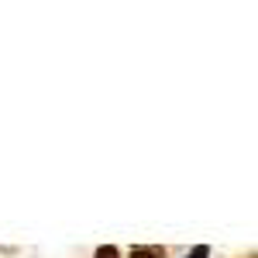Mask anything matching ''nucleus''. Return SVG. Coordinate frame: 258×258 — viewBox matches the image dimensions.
<instances>
[{
  "label": "nucleus",
  "instance_id": "nucleus-1",
  "mask_svg": "<svg viewBox=\"0 0 258 258\" xmlns=\"http://www.w3.org/2000/svg\"><path fill=\"white\" fill-rule=\"evenodd\" d=\"M131 258H165L162 248H131Z\"/></svg>",
  "mask_w": 258,
  "mask_h": 258
},
{
  "label": "nucleus",
  "instance_id": "nucleus-2",
  "mask_svg": "<svg viewBox=\"0 0 258 258\" xmlns=\"http://www.w3.org/2000/svg\"><path fill=\"white\" fill-rule=\"evenodd\" d=\"M97 258H120V251L114 244H103V248H97Z\"/></svg>",
  "mask_w": 258,
  "mask_h": 258
},
{
  "label": "nucleus",
  "instance_id": "nucleus-3",
  "mask_svg": "<svg viewBox=\"0 0 258 258\" xmlns=\"http://www.w3.org/2000/svg\"><path fill=\"white\" fill-rule=\"evenodd\" d=\"M186 258H210V248H207V244H200V248H193Z\"/></svg>",
  "mask_w": 258,
  "mask_h": 258
}]
</instances>
